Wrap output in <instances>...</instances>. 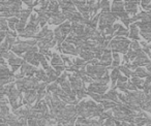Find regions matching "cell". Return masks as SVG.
<instances>
[{
  "label": "cell",
  "mask_w": 151,
  "mask_h": 126,
  "mask_svg": "<svg viewBox=\"0 0 151 126\" xmlns=\"http://www.w3.org/2000/svg\"><path fill=\"white\" fill-rule=\"evenodd\" d=\"M118 69H119L120 72H122V74H123L126 78H128V77H132V70H130L127 66H125V65L119 66V67H118Z\"/></svg>",
  "instance_id": "7402d4cb"
},
{
  "label": "cell",
  "mask_w": 151,
  "mask_h": 126,
  "mask_svg": "<svg viewBox=\"0 0 151 126\" xmlns=\"http://www.w3.org/2000/svg\"><path fill=\"white\" fill-rule=\"evenodd\" d=\"M101 13H110V2L109 1H101Z\"/></svg>",
  "instance_id": "603a6c76"
},
{
  "label": "cell",
  "mask_w": 151,
  "mask_h": 126,
  "mask_svg": "<svg viewBox=\"0 0 151 126\" xmlns=\"http://www.w3.org/2000/svg\"><path fill=\"white\" fill-rule=\"evenodd\" d=\"M27 125L28 126H38V124H37L36 119H34V118H29V119H27Z\"/></svg>",
  "instance_id": "484cf974"
},
{
  "label": "cell",
  "mask_w": 151,
  "mask_h": 126,
  "mask_svg": "<svg viewBox=\"0 0 151 126\" xmlns=\"http://www.w3.org/2000/svg\"><path fill=\"white\" fill-rule=\"evenodd\" d=\"M54 69L56 70L57 72H59V74H61V72L65 70V66L64 65H57V66H54Z\"/></svg>",
  "instance_id": "4316f807"
},
{
  "label": "cell",
  "mask_w": 151,
  "mask_h": 126,
  "mask_svg": "<svg viewBox=\"0 0 151 126\" xmlns=\"http://www.w3.org/2000/svg\"><path fill=\"white\" fill-rule=\"evenodd\" d=\"M101 105L104 107V109H105V111H108V110H110L112 107H115L116 105H118L117 103H115L114 101H112V100H103L101 101Z\"/></svg>",
  "instance_id": "44dd1931"
},
{
  "label": "cell",
  "mask_w": 151,
  "mask_h": 126,
  "mask_svg": "<svg viewBox=\"0 0 151 126\" xmlns=\"http://www.w3.org/2000/svg\"><path fill=\"white\" fill-rule=\"evenodd\" d=\"M58 87H59V85L57 84V83H51V84H48L46 91L48 93H53V92H55L57 89H58Z\"/></svg>",
  "instance_id": "cb8c5ba5"
},
{
  "label": "cell",
  "mask_w": 151,
  "mask_h": 126,
  "mask_svg": "<svg viewBox=\"0 0 151 126\" xmlns=\"http://www.w3.org/2000/svg\"><path fill=\"white\" fill-rule=\"evenodd\" d=\"M46 74H47V76H48L50 82L57 81V79L60 77V74H59V72H57L56 70H55L54 68H52V67H49L48 69L46 70Z\"/></svg>",
  "instance_id": "9a60e30c"
},
{
  "label": "cell",
  "mask_w": 151,
  "mask_h": 126,
  "mask_svg": "<svg viewBox=\"0 0 151 126\" xmlns=\"http://www.w3.org/2000/svg\"><path fill=\"white\" fill-rule=\"evenodd\" d=\"M51 65L52 66H57V65H64L61 56H59L57 53H53L52 58H51Z\"/></svg>",
  "instance_id": "2e32d148"
},
{
  "label": "cell",
  "mask_w": 151,
  "mask_h": 126,
  "mask_svg": "<svg viewBox=\"0 0 151 126\" xmlns=\"http://www.w3.org/2000/svg\"><path fill=\"white\" fill-rule=\"evenodd\" d=\"M61 52H63L64 54L67 55H73V56H77L78 53L76 50V47L73 44H69V42H64L61 44Z\"/></svg>",
  "instance_id": "9c48e42d"
},
{
  "label": "cell",
  "mask_w": 151,
  "mask_h": 126,
  "mask_svg": "<svg viewBox=\"0 0 151 126\" xmlns=\"http://www.w3.org/2000/svg\"><path fill=\"white\" fill-rule=\"evenodd\" d=\"M36 98H37V92H36V90H25L24 91L23 105L32 107L34 101H36Z\"/></svg>",
  "instance_id": "277c9868"
},
{
  "label": "cell",
  "mask_w": 151,
  "mask_h": 126,
  "mask_svg": "<svg viewBox=\"0 0 151 126\" xmlns=\"http://www.w3.org/2000/svg\"><path fill=\"white\" fill-rule=\"evenodd\" d=\"M140 4L141 2H138V1H126V2H124V9L128 15L134 17L137 15V11L139 9L138 6Z\"/></svg>",
  "instance_id": "8992f818"
},
{
  "label": "cell",
  "mask_w": 151,
  "mask_h": 126,
  "mask_svg": "<svg viewBox=\"0 0 151 126\" xmlns=\"http://www.w3.org/2000/svg\"><path fill=\"white\" fill-rule=\"evenodd\" d=\"M132 77H136V78H147L148 77V72L146 69L142 67H138L134 69V72H132Z\"/></svg>",
  "instance_id": "e0dca14e"
},
{
  "label": "cell",
  "mask_w": 151,
  "mask_h": 126,
  "mask_svg": "<svg viewBox=\"0 0 151 126\" xmlns=\"http://www.w3.org/2000/svg\"><path fill=\"white\" fill-rule=\"evenodd\" d=\"M118 20L117 15L114 13H101V17H99V30L104 31L107 28L111 27L115 24V21Z\"/></svg>",
  "instance_id": "7a4b0ae2"
},
{
  "label": "cell",
  "mask_w": 151,
  "mask_h": 126,
  "mask_svg": "<svg viewBox=\"0 0 151 126\" xmlns=\"http://www.w3.org/2000/svg\"><path fill=\"white\" fill-rule=\"evenodd\" d=\"M35 78L37 79L40 82H44V83H47V84H50V80H49L45 69H37V72H35Z\"/></svg>",
  "instance_id": "5bb4252c"
},
{
  "label": "cell",
  "mask_w": 151,
  "mask_h": 126,
  "mask_svg": "<svg viewBox=\"0 0 151 126\" xmlns=\"http://www.w3.org/2000/svg\"><path fill=\"white\" fill-rule=\"evenodd\" d=\"M128 37L132 38V40H137V42L140 39V29H139V27L136 24H130Z\"/></svg>",
  "instance_id": "30bf717a"
},
{
  "label": "cell",
  "mask_w": 151,
  "mask_h": 126,
  "mask_svg": "<svg viewBox=\"0 0 151 126\" xmlns=\"http://www.w3.org/2000/svg\"><path fill=\"white\" fill-rule=\"evenodd\" d=\"M130 82L132 83V84L134 85V86L137 87V89H143L144 88V84H145V81L142 80V79L140 78H136V77H132V81Z\"/></svg>",
  "instance_id": "ffe728a7"
},
{
  "label": "cell",
  "mask_w": 151,
  "mask_h": 126,
  "mask_svg": "<svg viewBox=\"0 0 151 126\" xmlns=\"http://www.w3.org/2000/svg\"><path fill=\"white\" fill-rule=\"evenodd\" d=\"M87 94H88V96H90L92 99H94L96 102H101V101H103V95H99V94L92 93V92H88V91H87Z\"/></svg>",
  "instance_id": "d4e9b609"
},
{
  "label": "cell",
  "mask_w": 151,
  "mask_h": 126,
  "mask_svg": "<svg viewBox=\"0 0 151 126\" xmlns=\"http://www.w3.org/2000/svg\"><path fill=\"white\" fill-rule=\"evenodd\" d=\"M37 72V68L32 66L31 64L25 62L24 61L21 65V72L26 77H33V74H35V72Z\"/></svg>",
  "instance_id": "52a82bcc"
},
{
  "label": "cell",
  "mask_w": 151,
  "mask_h": 126,
  "mask_svg": "<svg viewBox=\"0 0 151 126\" xmlns=\"http://www.w3.org/2000/svg\"><path fill=\"white\" fill-rule=\"evenodd\" d=\"M111 9H112V13L114 14H120L125 11V9H124V2H122V1H114L112 3Z\"/></svg>",
  "instance_id": "7c38bea8"
},
{
  "label": "cell",
  "mask_w": 151,
  "mask_h": 126,
  "mask_svg": "<svg viewBox=\"0 0 151 126\" xmlns=\"http://www.w3.org/2000/svg\"><path fill=\"white\" fill-rule=\"evenodd\" d=\"M108 85H104L101 83L97 82H93L91 84H89V86L87 87V91L88 92H92V93H96L99 95H104L106 93V91L108 90Z\"/></svg>",
  "instance_id": "3957f363"
},
{
  "label": "cell",
  "mask_w": 151,
  "mask_h": 126,
  "mask_svg": "<svg viewBox=\"0 0 151 126\" xmlns=\"http://www.w3.org/2000/svg\"><path fill=\"white\" fill-rule=\"evenodd\" d=\"M32 14V9H21V11H20V19L21 21H27L28 18H30V16H31Z\"/></svg>",
  "instance_id": "ac0fdd59"
},
{
  "label": "cell",
  "mask_w": 151,
  "mask_h": 126,
  "mask_svg": "<svg viewBox=\"0 0 151 126\" xmlns=\"http://www.w3.org/2000/svg\"><path fill=\"white\" fill-rule=\"evenodd\" d=\"M48 11L50 14H58V13H60V11H59L58 2H56V1H51V2L49 3Z\"/></svg>",
  "instance_id": "d6986e66"
},
{
  "label": "cell",
  "mask_w": 151,
  "mask_h": 126,
  "mask_svg": "<svg viewBox=\"0 0 151 126\" xmlns=\"http://www.w3.org/2000/svg\"><path fill=\"white\" fill-rule=\"evenodd\" d=\"M79 56H80V58H82L84 61H86V62H89V61H91L92 59H94V58H95L94 53L91 52L90 50L81 51L80 54H79Z\"/></svg>",
  "instance_id": "4fadbf2b"
},
{
  "label": "cell",
  "mask_w": 151,
  "mask_h": 126,
  "mask_svg": "<svg viewBox=\"0 0 151 126\" xmlns=\"http://www.w3.org/2000/svg\"><path fill=\"white\" fill-rule=\"evenodd\" d=\"M112 60H113V58H112V51L110 49H106L104 51L103 56L99 59V65L105 66V67H110L112 64Z\"/></svg>",
  "instance_id": "5b68a950"
},
{
  "label": "cell",
  "mask_w": 151,
  "mask_h": 126,
  "mask_svg": "<svg viewBox=\"0 0 151 126\" xmlns=\"http://www.w3.org/2000/svg\"><path fill=\"white\" fill-rule=\"evenodd\" d=\"M130 40L126 39L125 37H119V36H116L115 38L111 40V42L109 44L108 49L112 51V53L116 52H120L122 54H127L128 49H129V44H130Z\"/></svg>",
  "instance_id": "6da1fadb"
},
{
  "label": "cell",
  "mask_w": 151,
  "mask_h": 126,
  "mask_svg": "<svg viewBox=\"0 0 151 126\" xmlns=\"http://www.w3.org/2000/svg\"><path fill=\"white\" fill-rule=\"evenodd\" d=\"M65 21H66V19H65L64 15H63L62 13L52 14L48 24H50V25H61V24H63Z\"/></svg>",
  "instance_id": "ba28073f"
},
{
  "label": "cell",
  "mask_w": 151,
  "mask_h": 126,
  "mask_svg": "<svg viewBox=\"0 0 151 126\" xmlns=\"http://www.w3.org/2000/svg\"><path fill=\"white\" fill-rule=\"evenodd\" d=\"M15 76V74L9 69L7 65H0V79H11Z\"/></svg>",
  "instance_id": "8fae6325"
}]
</instances>
